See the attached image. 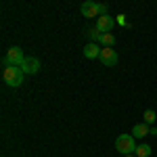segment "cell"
I'll return each instance as SVG.
<instances>
[{
    "label": "cell",
    "mask_w": 157,
    "mask_h": 157,
    "mask_svg": "<svg viewBox=\"0 0 157 157\" xmlns=\"http://www.w3.org/2000/svg\"><path fill=\"white\" fill-rule=\"evenodd\" d=\"M107 9H109L107 4H101V13H103V15H107Z\"/></svg>",
    "instance_id": "14"
},
{
    "label": "cell",
    "mask_w": 157,
    "mask_h": 157,
    "mask_svg": "<svg viewBox=\"0 0 157 157\" xmlns=\"http://www.w3.org/2000/svg\"><path fill=\"white\" fill-rule=\"evenodd\" d=\"M124 157H136V155H124Z\"/></svg>",
    "instance_id": "17"
},
{
    "label": "cell",
    "mask_w": 157,
    "mask_h": 157,
    "mask_svg": "<svg viewBox=\"0 0 157 157\" xmlns=\"http://www.w3.org/2000/svg\"><path fill=\"white\" fill-rule=\"evenodd\" d=\"M98 61H101L105 67H115V65H117V61H120V57H117V52H115L113 48H103V50H101Z\"/></svg>",
    "instance_id": "5"
},
{
    "label": "cell",
    "mask_w": 157,
    "mask_h": 157,
    "mask_svg": "<svg viewBox=\"0 0 157 157\" xmlns=\"http://www.w3.org/2000/svg\"><path fill=\"white\" fill-rule=\"evenodd\" d=\"M117 21H120L121 25H126V19H124V15H117Z\"/></svg>",
    "instance_id": "15"
},
{
    "label": "cell",
    "mask_w": 157,
    "mask_h": 157,
    "mask_svg": "<svg viewBox=\"0 0 157 157\" xmlns=\"http://www.w3.org/2000/svg\"><path fill=\"white\" fill-rule=\"evenodd\" d=\"M151 136H157V128L155 126H151Z\"/></svg>",
    "instance_id": "16"
},
{
    "label": "cell",
    "mask_w": 157,
    "mask_h": 157,
    "mask_svg": "<svg viewBox=\"0 0 157 157\" xmlns=\"http://www.w3.org/2000/svg\"><path fill=\"white\" fill-rule=\"evenodd\" d=\"M136 138L132 134H120L115 138V151H120L121 155H134L136 153Z\"/></svg>",
    "instance_id": "1"
},
{
    "label": "cell",
    "mask_w": 157,
    "mask_h": 157,
    "mask_svg": "<svg viewBox=\"0 0 157 157\" xmlns=\"http://www.w3.org/2000/svg\"><path fill=\"white\" fill-rule=\"evenodd\" d=\"M143 117H145V124H149V126H153L157 120V113L153 111V109H147L145 113H143Z\"/></svg>",
    "instance_id": "12"
},
{
    "label": "cell",
    "mask_w": 157,
    "mask_h": 157,
    "mask_svg": "<svg viewBox=\"0 0 157 157\" xmlns=\"http://www.w3.org/2000/svg\"><path fill=\"white\" fill-rule=\"evenodd\" d=\"M21 69H23L25 75H34V73L40 71V59L36 57H25V61L21 63Z\"/></svg>",
    "instance_id": "7"
},
{
    "label": "cell",
    "mask_w": 157,
    "mask_h": 157,
    "mask_svg": "<svg viewBox=\"0 0 157 157\" xmlns=\"http://www.w3.org/2000/svg\"><path fill=\"white\" fill-rule=\"evenodd\" d=\"M113 25H115V19L111 15H101L97 19V29L101 34H111L113 32Z\"/></svg>",
    "instance_id": "6"
},
{
    "label": "cell",
    "mask_w": 157,
    "mask_h": 157,
    "mask_svg": "<svg viewBox=\"0 0 157 157\" xmlns=\"http://www.w3.org/2000/svg\"><path fill=\"white\" fill-rule=\"evenodd\" d=\"M147 134H151V126L145 124V121H143V124H136V126L132 128V136L136 138V140H138V138H145Z\"/></svg>",
    "instance_id": "9"
},
{
    "label": "cell",
    "mask_w": 157,
    "mask_h": 157,
    "mask_svg": "<svg viewBox=\"0 0 157 157\" xmlns=\"http://www.w3.org/2000/svg\"><path fill=\"white\" fill-rule=\"evenodd\" d=\"M23 78H25V73L21 67H4V71H2L4 84L11 86V88H19L23 84Z\"/></svg>",
    "instance_id": "2"
},
{
    "label": "cell",
    "mask_w": 157,
    "mask_h": 157,
    "mask_svg": "<svg viewBox=\"0 0 157 157\" xmlns=\"http://www.w3.org/2000/svg\"><path fill=\"white\" fill-rule=\"evenodd\" d=\"M101 46H98L97 42H88V44H86L84 46V57L86 59H98V57H101Z\"/></svg>",
    "instance_id": "8"
},
{
    "label": "cell",
    "mask_w": 157,
    "mask_h": 157,
    "mask_svg": "<svg viewBox=\"0 0 157 157\" xmlns=\"http://www.w3.org/2000/svg\"><path fill=\"white\" fill-rule=\"evenodd\" d=\"M98 44H103V48H113V44H115V36H113V34H101Z\"/></svg>",
    "instance_id": "10"
},
{
    "label": "cell",
    "mask_w": 157,
    "mask_h": 157,
    "mask_svg": "<svg viewBox=\"0 0 157 157\" xmlns=\"http://www.w3.org/2000/svg\"><path fill=\"white\" fill-rule=\"evenodd\" d=\"M80 13H82V17H86V19H94V17L98 19V17L103 15V13H101V4L92 2V0H86V2H82Z\"/></svg>",
    "instance_id": "4"
},
{
    "label": "cell",
    "mask_w": 157,
    "mask_h": 157,
    "mask_svg": "<svg viewBox=\"0 0 157 157\" xmlns=\"http://www.w3.org/2000/svg\"><path fill=\"white\" fill-rule=\"evenodd\" d=\"M25 61V55L19 46H11L6 50V55L2 57V65L4 67H21V63Z\"/></svg>",
    "instance_id": "3"
},
{
    "label": "cell",
    "mask_w": 157,
    "mask_h": 157,
    "mask_svg": "<svg viewBox=\"0 0 157 157\" xmlns=\"http://www.w3.org/2000/svg\"><path fill=\"white\" fill-rule=\"evenodd\" d=\"M88 36H90V40H92V42H97V44H98V38H101V32H98L97 27H92V29L88 32Z\"/></svg>",
    "instance_id": "13"
},
{
    "label": "cell",
    "mask_w": 157,
    "mask_h": 157,
    "mask_svg": "<svg viewBox=\"0 0 157 157\" xmlns=\"http://www.w3.org/2000/svg\"><path fill=\"white\" fill-rule=\"evenodd\" d=\"M151 153H153V151H151V147H149V145H138L134 155H136V157H151Z\"/></svg>",
    "instance_id": "11"
}]
</instances>
